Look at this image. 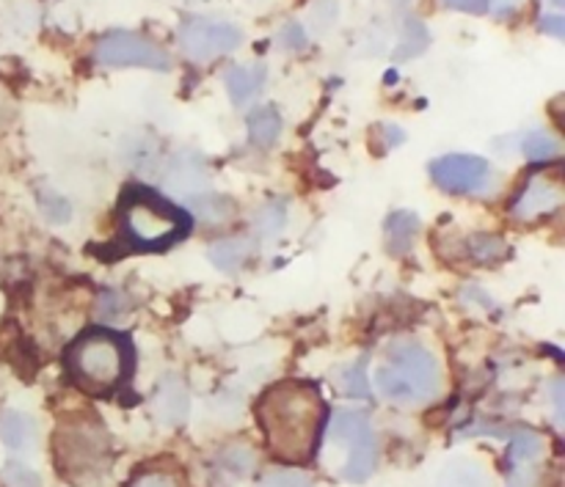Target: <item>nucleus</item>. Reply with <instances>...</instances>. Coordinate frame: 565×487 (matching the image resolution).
I'll use <instances>...</instances> for the list:
<instances>
[{"mask_svg": "<svg viewBox=\"0 0 565 487\" xmlns=\"http://www.w3.org/2000/svg\"><path fill=\"white\" fill-rule=\"evenodd\" d=\"M121 235L132 248L141 251H160L171 246L188 231L191 220L169 198L158 196L143 187H130L121 198Z\"/></svg>", "mask_w": 565, "mask_h": 487, "instance_id": "20e7f679", "label": "nucleus"}, {"mask_svg": "<svg viewBox=\"0 0 565 487\" xmlns=\"http://www.w3.org/2000/svg\"><path fill=\"white\" fill-rule=\"evenodd\" d=\"M281 132V116L274 105H263L248 116V136L259 149H270Z\"/></svg>", "mask_w": 565, "mask_h": 487, "instance_id": "f3484780", "label": "nucleus"}, {"mask_svg": "<svg viewBox=\"0 0 565 487\" xmlns=\"http://www.w3.org/2000/svg\"><path fill=\"white\" fill-rule=\"evenodd\" d=\"M254 248L257 246H254V240H248V237H235V240L215 242V246L210 248L207 257L210 262L218 270H224V273H237V270L248 264Z\"/></svg>", "mask_w": 565, "mask_h": 487, "instance_id": "2eb2a0df", "label": "nucleus"}, {"mask_svg": "<svg viewBox=\"0 0 565 487\" xmlns=\"http://www.w3.org/2000/svg\"><path fill=\"white\" fill-rule=\"evenodd\" d=\"M281 44H285L287 50H303L307 47V33H303V28L298 25V22H290V25L281 31Z\"/></svg>", "mask_w": 565, "mask_h": 487, "instance_id": "c756f323", "label": "nucleus"}, {"mask_svg": "<svg viewBox=\"0 0 565 487\" xmlns=\"http://www.w3.org/2000/svg\"><path fill=\"white\" fill-rule=\"evenodd\" d=\"M544 452V439L535 430H516L511 439V461L516 466H530Z\"/></svg>", "mask_w": 565, "mask_h": 487, "instance_id": "6ab92c4d", "label": "nucleus"}, {"mask_svg": "<svg viewBox=\"0 0 565 487\" xmlns=\"http://www.w3.org/2000/svg\"><path fill=\"white\" fill-rule=\"evenodd\" d=\"M522 149L530 160H552L557 152H561V147H557L555 138L544 130H535V132H530V136H524Z\"/></svg>", "mask_w": 565, "mask_h": 487, "instance_id": "b1692460", "label": "nucleus"}, {"mask_svg": "<svg viewBox=\"0 0 565 487\" xmlns=\"http://www.w3.org/2000/svg\"><path fill=\"white\" fill-rule=\"evenodd\" d=\"M469 251H472V257L478 259V262L489 264L505 257L508 246L497 235H475L472 242H469Z\"/></svg>", "mask_w": 565, "mask_h": 487, "instance_id": "5701e85b", "label": "nucleus"}, {"mask_svg": "<svg viewBox=\"0 0 565 487\" xmlns=\"http://www.w3.org/2000/svg\"><path fill=\"white\" fill-rule=\"evenodd\" d=\"M241 28L207 17H191L180 28V47L193 61H213L241 47Z\"/></svg>", "mask_w": 565, "mask_h": 487, "instance_id": "6e6552de", "label": "nucleus"}, {"mask_svg": "<svg viewBox=\"0 0 565 487\" xmlns=\"http://www.w3.org/2000/svg\"><path fill=\"white\" fill-rule=\"evenodd\" d=\"M221 463H224L226 472H232L235 477H246V474H252L254 468V452L248 450V446L235 444L221 455Z\"/></svg>", "mask_w": 565, "mask_h": 487, "instance_id": "a878e982", "label": "nucleus"}, {"mask_svg": "<svg viewBox=\"0 0 565 487\" xmlns=\"http://www.w3.org/2000/svg\"><path fill=\"white\" fill-rule=\"evenodd\" d=\"M441 487H489V479L472 463H452L441 477Z\"/></svg>", "mask_w": 565, "mask_h": 487, "instance_id": "412c9836", "label": "nucleus"}, {"mask_svg": "<svg viewBox=\"0 0 565 487\" xmlns=\"http://www.w3.org/2000/svg\"><path fill=\"white\" fill-rule=\"evenodd\" d=\"M224 83H226V91H230L232 102L235 105L252 102L265 83V66L263 64L232 66V69H226Z\"/></svg>", "mask_w": 565, "mask_h": 487, "instance_id": "ddd939ff", "label": "nucleus"}, {"mask_svg": "<svg viewBox=\"0 0 565 487\" xmlns=\"http://www.w3.org/2000/svg\"><path fill=\"white\" fill-rule=\"evenodd\" d=\"M3 485L6 487H42V479H39L36 472H31L22 463H6L3 468Z\"/></svg>", "mask_w": 565, "mask_h": 487, "instance_id": "cd10ccee", "label": "nucleus"}, {"mask_svg": "<svg viewBox=\"0 0 565 487\" xmlns=\"http://www.w3.org/2000/svg\"><path fill=\"white\" fill-rule=\"evenodd\" d=\"M257 487H315V485L307 474L290 472V468H279V472H270Z\"/></svg>", "mask_w": 565, "mask_h": 487, "instance_id": "c85d7f7f", "label": "nucleus"}, {"mask_svg": "<svg viewBox=\"0 0 565 487\" xmlns=\"http://www.w3.org/2000/svg\"><path fill=\"white\" fill-rule=\"evenodd\" d=\"M55 466L77 485L94 483L110 466V441L92 416H70L55 430Z\"/></svg>", "mask_w": 565, "mask_h": 487, "instance_id": "39448f33", "label": "nucleus"}, {"mask_svg": "<svg viewBox=\"0 0 565 487\" xmlns=\"http://www.w3.org/2000/svg\"><path fill=\"white\" fill-rule=\"evenodd\" d=\"M497 3H500L502 9H508V6H513V3H516V0H497Z\"/></svg>", "mask_w": 565, "mask_h": 487, "instance_id": "e433bc0d", "label": "nucleus"}, {"mask_svg": "<svg viewBox=\"0 0 565 487\" xmlns=\"http://www.w3.org/2000/svg\"><path fill=\"white\" fill-rule=\"evenodd\" d=\"M0 441L11 452L31 450L33 441H36V422H33V416H28L22 411L0 413Z\"/></svg>", "mask_w": 565, "mask_h": 487, "instance_id": "4468645a", "label": "nucleus"}, {"mask_svg": "<svg viewBox=\"0 0 565 487\" xmlns=\"http://www.w3.org/2000/svg\"><path fill=\"white\" fill-rule=\"evenodd\" d=\"M563 207V187L557 185L550 176H533V180L524 185V191L519 193L516 202H513L511 215L516 220H539L546 215L557 213Z\"/></svg>", "mask_w": 565, "mask_h": 487, "instance_id": "9d476101", "label": "nucleus"}, {"mask_svg": "<svg viewBox=\"0 0 565 487\" xmlns=\"http://www.w3.org/2000/svg\"><path fill=\"white\" fill-rule=\"evenodd\" d=\"M419 235V218L414 213H392L386 218V246H390L392 253H406L412 251L414 240Z\"/></svg>", "mask_w": 565, "mask_h": 487, "instance_id": "dca6fc26", "label": "nucleus"}, {"mask_svg": "<svg viewBox=\"0 0 565 487\" xmlns=\"http://www.w3.org/2000/svg\"><path fill=\"white\" fill-rule=\"evenodd\" d=\"M375 386L397 405H423L439 391V364L419 342H395L386 353L384 367L375 372Z\"/></svg>", "mask_w": 565, "mask_h": 487, "instance_id": "7ed1b4c3", "label": "nucleus"}, {"mask_svg": "<svg viewBox=\"0 0 565 487\" xmlns=\"http://www.w3.org/2000/svg\"><path fill=\"white\" fill-rule=\"evenodd\" d=\"M552 397H555V411H557V422L563 419V380H557L555 389H552Z\"/></svg>", "mask_w": 565, "mask_h": 487, "instance_id": "c9c22d12", "label": "nucleus"}, {"mask_svg": "<svg viewBox=\"0 0 565 487\" xmlns=\"http://www.w3.org/2000/svg\"><path fill=\"white\" fill-rule=\"evenodd\" d=\"M428 28L423 25L419 20H408L406 22V33H403V42L397 47L395 58H412V55H419L425 47H428Z\"/></svg>", "mask_w": 565, "mask_h": 487, "instance_id": "4be33fe9", "label": "nucleus"}, {"mask_svg": "<svg viewBox=\"0 0 565 487\" xmlns=\"http://www.w3.org/2000/svg\"><path fill=\"white\" fill-rule=\"evenodd\" d=\"M36 198H39V209H42V215L50 220V224H66V220H70L72 207L64 196H58V193L53 191H39Z\"/></svg>", "mask_w": 565, "mask_h": 487, "instance_id": "393cba45", "label": "nucleus"}, {"mask_svg": "<svg viewBox=\"0 0 565 487\" xmlns=\"http://www.w3.org/2000/svg\"><path fill=\"white\" fill-rule=\"evenodd\" d=\"M193 213L199 215L202 220H207V224H221V220H226L232 215V202L226 196H221V193H204V196L193 198L191 202Z\"/></svg>", "mask_w": 565, "mask_h": 487, "instance_id": "aec40b11", "label": "nucleus"}, {"mask_svg": "<svg viewBox=\"0 0 565 487\" xmlns=\"http://www.w3.org/2000/svg\"><path fill=\"white\" fill-rule=\"evenodd\" d=\"M152 411L166 428H177V424L185 422L188 413H191V394H188L185 383L177 375H166L160 380V386L154 389Z\"/></svg>", "mask_w": 565, "mask_h": 487, "instance_id": "f8f14e48", "label": "nucleus"}, {"mask_svg": "<svg viewBox=\"0 0 565 487\" xmlns=\"http://www.w3.org/2000/svg\"><path fill=\"white\" fill-rule=\"evenodd\" d=\"M331 444L348 446V461L342 463L340 474L348 483H367L379 466V439L373 424L359 411H340L331 419L329 428Z\"/></svg>", "mask_w": 565, "mask_h": 487, "instance_id": "423d86ee", "label": "nucleus"}, {"mask_svg": "<svg viewBox=\"0 0 565 487\" xmlns=\"http://www.w3.org/2000/svg\"><path fill=\"white\" fill-rule=\"evenodd\" d=\"M384 138H386V147H397V143H403V130L401 127H395V125H384Z\"/></svg>", "mask_w": 565, "mask_h": 487, "instance_id": "f704fd0d", "label": "nucleus"}, {"mask_svg": "<svg viewBox=\"0 0 565 487\" xmlns=\"http://www.w3.org/2000/svg\"><path fill=\"white\" fill-rule=\"evenodd\" d=\"M166 187H169L174 196L191 198V202L204 196V193H210V176L202 158L193 152L177 154V158L171 160L169 171H166Z\"/></svg>", "mask_w": 565, "mask_h": 487, "instance_id": "9b49d317", "label": "nucleus"}, {"mask_svg": "<svg viewBox=\"0 0 565 487\" xmlns=\"http://www.w3.org/2000/svg\"><path fill=\"white\" fill-rule=\"evenodd\" d=\"M130 487H177V483L169 477V474L149 472V474H141V477H136V483Z\"/></svg>", "mask_w": 565, "mask_h": 487, "instance_id": "2f4dec72", "label": "nucleus"}, {"mask_svg": "<svg viewBox=\"0 0 565 487\" xmlns=\"http://www.w3.org/2000/svg\"><path fill=\"white\" fill-rule=\"evenodd\" d=\"M508 487H535V474L530 472L527 466H519L516 472L511 474V483Z\"/></svg>", "mask_w": 565, "mask_h": 487, "instance_id": "72a5a7b5", "label": "nucleus"}, {"mask_svg": "<svg viewBox=\"0 0 565 487\" xmlns=\"http://www.w3.org/2000/svg\"><path fill=\"white\" fill-rule=\"evenodd\" d=\"M94 58L103 66H143L154 72H166L171 66L169 53L160 44L130 31H116L99 39Z\"/></svg>", "mask_w": 565, "mask_h": 487, "instance_id": "0eeeda50", "label": "nucleus"}, {"mask_svg": "<svg viewBox=\"0 0 565 487\" xmlns=\"http://www.w3.org/2000/svg\"><path fill=\"white\" fill-rule=\"evenodd\" d=\"M340 389L351 397H367V375H364V361L351 364V367H342L340 372Z\"/></svg>", "mask_w": 565, "mask_h": 487, "instance_id": "bb28decb", "label": "nucleus"}, {"mask_svg": "<svg viewBox=\"0 0 565 487\" xmlns=\"http://www.w3.org/2000/svg\"><path fill=\"white\" fill-rule=\"evenodd\" d=\"M70 378L88 394H110L130 372V345L108 328H92L66 350Z\"/></svg>", "mask_w": 565, "mask_h": 487, "instance_id": "f03ea898", "label": "nucleus"}, {"mask_svg": "<svg viewBox=\"0 0 565 487\" xmlns=\"http://www.w3.org/2000/svg\"><path fill=\"white\" fill-rule=\"evenodd\" d=\"M541 31H546V33H552V36L563 39L565 36V17H561V14L544 17V20H541Z\"/></svg>", "mask_w": 565, "mask_h": 487, "instance_id": "473e14b6", "label": "nucleus"}, {"mask_svg": "<svg viewBox=\"0 0 565 487\" xmlns=\"http://www.w3.org/2000/svg\"><path fill=\"white\" fill-rule=\"evenodd\" d=\"M285 226H287L285 202H268L265 207L257 209V215H254V229H257V235L265 237V240L281 235Z\"/></svg>", "mask_w": 565, "mask_h": 487, "instance_id": "a211bd4d", "label": "nucleus"}, {"mask_svg": "<svg viewBox=\"0 0 565 487\" xmlns=\"http://www.w3.org/2000/svg\"><path fill=\"white\" fill-rule=\"evenodd\" d=\"M430 176L450 193H480L489 187L491 165L475 154H447L430 163Z\"/></svg>", "mask_w": 565, "mask_h": 487, "instance_id": "1a4fd4ad", "label": "nucleus"}, {"mask_svg": "<svg viewBox=\"0 0 565 487\" xmlns=\"http://www.w3.org/2000/svg\"><path fill=\"white\" fill-rule=\"evenodd\" d=\"M447 9L467 11V14H486L489 11V0H441Z\"/></svg>", "mask_w": 565, "mask_h": 487, "instance_id": "7c9ffc66", "label": "nucleus"}, {"mask_svg": "<svg viewBox=\"0 0 565 487\" xmlns=\"http://www.w3.org/2000/svg\"><path fill=\"white\" fill-rule=\"evenodd\" d=\"M326 405L315 386L301 380L276 383L259 397L257 422L279 461L307 463L323 435Z\"/></svg>", "mask_w": 565, "mask_h": 487, "instance_id": "f257e3e1", "label": "nucleus"}]
</instances>
